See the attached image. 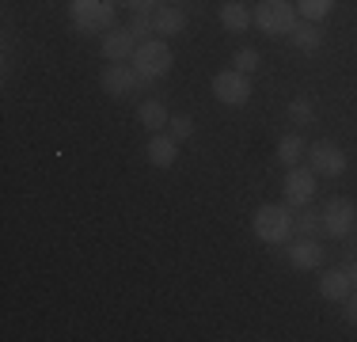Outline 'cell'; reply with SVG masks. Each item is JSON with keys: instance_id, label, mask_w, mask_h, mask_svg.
I'll return each instance as SVG.
<instances>
[{"instance_id": "10", "label": "cell", "mask_w": 357, "mask_h": 342, "mask_svg": "<svg viewBox=\"0 0 357 342\" xmlns=\"http://www.w3.org/2000/svg\"><path fill=\"white\" fill-rule=\"evenodd\" d=\"M137 46H141V38L133 34L130 27H122V31H107L103 34V42H99V50H103V57L107 61H133V54H137Z\"/></svg>"}, {"instance_id": "27", "label": "cell", "mask_w": 357, "mask_h": 342, "mask_svg": "<svg viewBox=\"0 0 357 342\" xmlns=\"http://www.w3.org/2000/svg\"><path fill=\"white\" fill-rule=\"evenodd\" d=\"M350 278H354V289H357V262H354V267H350Z\"/></svg>"}, {"instance_id": "8", "label": "cell", "mask_w": 357, "mask_h": 342, "mask_svg": "<svg viewBox=\"0 0 357 342\" xmlns=\"http://www.w3.org/2000/svg\"><path fill=\"white\" fill-rule=\"evenodd\" d=\"M308 168L316 175L338 179V175H346V152L335 141H316V144H308Z\"/></svg>"}, {"instance_id": "23", "label": "cell", "mask_w": 357, "mask_h": 342, "mask_svg": "<svg viewBox=\"0 0 357 342\" xmlns=\"http://www.w3.org/2000/svg\"><path fill=\"white\" fill-rule=\"evenodd\" d=\"M232 68H240V73H255L259 68V50H251V46H243V50H236V57H232Z\"/></svg>"}, {"instance_id": "6", "label": "cell", "mask_w": 357, "mask_h": 342, "mask_svg": "<svg viewBox=\"0 0 357 342\" xmlns=\"http://www.w3.org/2000/svg\"><path fill=\"white\" fill-rule=\"evenodd\" d=\"M213 96L225 103V107H243V103L251 99L248 73H240V68H220L213 76Z\"/></svg>"}, {"instance_id": "28", "label": "cell", "mask_w": 357, "mask_h": 342, "mask_svg": "<svg viewBox=\"0 0 357 342\" xmlns=\"http://www.w3.org/2000/svg\"><path fill=\"white\" fill-rule=\"evenodd\" d=\"M354 236H357V228H354Z\"/></svg>"}, {"instance_id": "24", "label": "cell", "mask_w": 357, "mask_h": 342, "mask_svg": "<svg viewBox=\"0 0 357 342\" xmlns=\"http://www.w3.org/2000/svg\"><path fill=\"white\" fill-rule=\"evenodd\" d=\"M167 130H172L175 141H186V137L194 133V118H190V114H175L172 122H167Z\"/></svg>"}, {"instance_id": "21", "label": "cell", "mask_w": 357, "mask_h": 342, "mask_svg": "<svg viewBox=\"0 0 357 342\" xmlns=\"http://www.w3.org/2000/svg\"><path fill=\"white\" fill-rule=\"evenodd\" d=\"M130 31L137 34V38H156V23H152V12H133V20H130Z\"/></svg>"}, {"instance_id": "11", "label": "cell", "mask_w": 357, "mask_h": 342, "mask_svg": "<svg viewBox=\"0 0 357 342\" xmlns=\"http://www.w3.org/2000/svg\"><path fill=\"white\" fill-rule=\"evenodd\" d=\"M144 160L152 168H175L178 160V141L172 133H152V141L144 144Z\"/></svg>"}, {"instance_id": "1", "label": "cell", "mask_w": 357, "mask_h": 342, "mask_svg": "<svg viewBox=\"0 0 357 342\" xmlns=\"http://www.w3.org/2000/svg\"><path fill=\"white\" fill-rule=\"evenodd\" d=\"M251 228L266 247H282L296 236V213L293 205H259L251 217Z\"/></svg>"}, {"instance_id": "18", "label": "cell", "mask_w": 357, "mask_h": 342, "mask_svg": "<svg viewBox=\"0 0 357 342\" xmlns=\"http://www.w3.org/2000/svg\"><path fill=\"white\" fill-rule=\"evenodd\" d=\"M304 156H308V144H304L301 133H285L282 141H278V160H282V168H296Z\"/></svg>"}, {"instance_id": "22", "label": "cell", "mask_w": 357, "mask_h": 342, "mask_svg": "<svg viewBox=\"0 0 357 342\" xmlns=\"http://www.w3.org/2000/svg\"><path fill=\"white\" fill-rule=\"evenodd\" d=\"M289 118H293L296 126H312V122H316V110H312L308 99H293V103H289Z\"/></svg>"}, {"instance_id": "26", "label": "cell", "mask_w": 357, "mask_h": 342, "mask_svg": "<svg viewBox=\"0 0 357 342\" xmlns=\"http://www.w3.org/2000/svg\"><path fill=\"white\" fill-rule=\"evenodd\" d=\"M342 315H346L350 323H357V293H350V297L342 301Z\"/></svg>"}, {"instance_id": "2", "label": "cell", "mask_w": 357, "mask_h": 342, "mask_svg": "<svg viewBox=\"0 0 357 342\" xmlns=\"http://www.w3.org/2000/svg\"><path fill=\"white\" fill-rule=\"evenodd\" d=\"M172 46H167L164 38H144L137 46V54H133V68H137L141 84H156L164 80L167 73H172Z\"/></svg>"}, {"instance_id": "3", "label": "cell", "mask_w": 357, "mask_h": 342, "mask_svg": "<svg viewBox=\"0 0 357 342\" xmlns=\"http://www.w3.org/2000/svg\"><path fill=\"white\" fill-rule=\"evenodd\" d=\"M251 20L266 38H282V34H289L296 27V4L293 0H259Z\"/></svg>"}, {"instance_id": "20", "label": "cell", "mask_w": 357, "mask_h": 342, "mask_svg": "<svg viewBox=\"0 0 357 342\" xmlns=\"http://www.w3.org/2000/svg\"><path fill=\"white\" fill-rule=\"evenodd\" d=\"M296 232H301L304 239H319L323 236V213L304 205V213H296Z\"/></svg>"}, {"instance_id": "9", "label": "cell", "mask_w": 357, "mask_h": 342, "mask_svg": "<svg viewBox=\"0 0 357 342\" xmlns=\"http://www.w3.org/2000/svg\"><path fill=\"white\" fill-rule=\"evenodd\" d=\"M137 88H141V76H137V68H133V65H118V61H110V65L103 68V91H107V96H114V99H130Z\"/></svg>"}, {"instance_id": "25", "label": "cell", "mask_w": 357, "mask_h": 342, "mask_svg": "<svg viewBox=\"0 0 357 342\" xmlns=\"http://www.w3.org/2000/svg\"><path fill=\"white\" fill-rule=\"evenodd\" d=\"M114 4H126V8H133V12H156L160 0H114Z\"/></svg>"}, {"instance_id": "7", "label": "cell", "mask_w": 357, "mask_h": 342, "mask_svg": "<svg viewBox=\"0 0 357 342\" xmlns=\"http://www.w3.org/2000/svg\"><path fill=\"white\" fill-rule=\"evenodd\" d=\"M316 171L296 164V168H285V205H293V209H304V205H312L316 198Z\"/></svg>"}, {"instance_id": "17", "label": "cell", "mask_w": 357, "mask_h": 342, "mask_svg": "<svg viewBox=\"0 0 357 342\" xmlns=\"http://www.w3.org/2000/svg\"><path fill=\"white\" fill-rule=\"evenodd\" d=\"M289 38H293V46L301 50V54H319V46H323V31L308 20L296 23V27L289 31Z\"/></svg>"}, {"instance_id": "13", "label": "cell", "mask_w": 357, "mask_h": 342, "mask_svg": "<svg viewBox=\"0 0 357 342\" xmlns=\"http://www.w3.org/2000/svg\"><path fill=\"white\" fill-rule=\"evenodd\" d=\"M152 23H156L160 38H175V34L186 31V12H183V8H175V4H164V8L152 12Z\"/></svg>"}, {"instance_id": "14", "label": "cell", "mask_w": 357, "mask_h": 342, "mask_svg": "<svg viewBox=\"0 0 357 342\" xmlns=\"http://www.w3.org/2000/svg\"><path fill=\"white\" fill-rule=\"evenodd\" d=\"M319 293L327 297V301H346V297L354 293L350 270H327V274L319 278Z\"/></svg>"}, {"instance_id": "15", "label": "cell", "mask_w": 357, "mask_h": 342, "mask_svg": "<svg viewBox=\"0 0 357 342\" xmlns=\"http://www.w3.org/2000/svg\"><path fill=\"white\" fill-rule=\"evenodd\" d=\"M217 20H220V27L232 31V34H243L255 23L251 12L240 4V0H225V4H220V12H217Z\"/></svg>"}, {"instance_id": "16", "label": "cell", "mask_w": 357, "mask_h": 342, "mask_svg": "<svg viewBox=\"0 0 357 342\" xmlns=\"http://www.w3.org/2000/svg\"><path fill=\"white\" fill-rule=\"evenodd\" d=\"M137 122L144 126L149 133H164V126L172 122V114H167V107L160 99H144L137 107Z\"/></svg>"}, {"instance_id": "5", "label": "cell", "mask_w": 357, "mask_h": 342, "mask_svg": "<svg viewBox=\"0 0 357 342\" xmlns=\"http://www.w3.org/2000/svg\"><path fill=\"white\" fill-rule=\"evenodd\" d=\"M323 232H327L331 239H346L354 236L357 228V205L350 198H327V205H323Z\"/></svg>"}, {"instance_id": "19", "label": "cell", "mask_w": 357, "mask_h": 342, "mask_svg": "<svg viewBox=\"0 0 357 342\" xmlns=\"http://www.w3.org/2000/svg\"><path fill=\"white\" fill-rule=\"evenodd\" d=\"M335 12V0H296V15L308 23H319Z\"/></svg>"}, {"instance_id": "4", "label": "cell", "mask_w": 357, "mask_h": 342, "mask_svg": "<svg viewBox=\"0 0 357 342\" xmlns=\"http://www.w3.org/2000/svg\"><path fill=\"white\" fill-rule=\"evenodd\" d=\"M69 15L80 34H107L114 27V0H69Z\"/></svg>"}, {"instance_id": "12", "label": "cell", "mask_w": 357, "mask_h": 342, "mask_svg": "<svg viewBox=\"0 0 357 342\" xmlns=\"http://www.w3.org/2000/svg\"><path fill=\"white\" fill-rule=\"evenodd\" d=\"M289 262H293L296 270H319L323 267V247L316 239H296V244H289Z\"/></svg>"}]
</instances>
